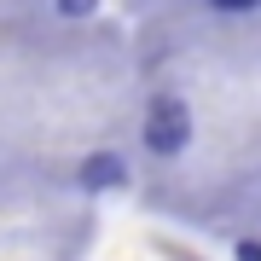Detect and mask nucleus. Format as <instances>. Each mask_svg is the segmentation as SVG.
Returning a JSON list of instances; mask_svg holds the SVG:
<instances>
[{
  "label": "nucleus",
  "mask_w": 261,
  "mask_h": 261,
  "mask_svg": "<svg viewBox=\"0 0 261 261\" xmlns=\"http://www.w3.org/2000/svg\"><path fill=\"white\" fill-rule=\"evenodd\" d=\"M186 145H192V111H186V99H174V93L151 99V111H145V151L151 157H180Z\"/></svg>",
  "instance_id": "f257e3e1"
},
{
  "label": "nucleus",
  "mask_w": 261,
  "mask_h": 261,
  "mask_svg": "<svg viewBox=\"0 0 261 261\" xmlns=\"http://www.w3.org/2000/svg\"><path fill=\"white\" fill-rule=\"evenodd\" d=\"M93 6H99V0H58V12H64V18H87Z\"/></svg>",
  "instance_id": "7ed1b4c3"
},
{
  "label": "nucleus",
  "mask_w": 261,
  "mask_h": 261,
  "mask_svg": "<svg viewBox=\"0 0 261 261\" xmlns=\"http://www.w3.org/2000/svg\"><path fill=\"white\" fill-rule=\"evenodd\" d=\"M82 186H87V192H105V186H128V163H122L116 151H93V157L82 163Z\"/></svg>",
  "instance_id": "f03ea898"
},
{
  "label": "nucleus",
  "mask_w": 261,
  "mask_h": 261,
  "mask_svg": "<svg viewBox=\"0 0 261 261\" xmlns=\"http://www.w3.org/2000/svg\"><path fill=\"white\" fill-rule=\"evenodd\" d=\"M209 6H215V12H255L261 0H209Z\"/></svg>",
  "instance_id": "20e7f679"
}]
</instances>
